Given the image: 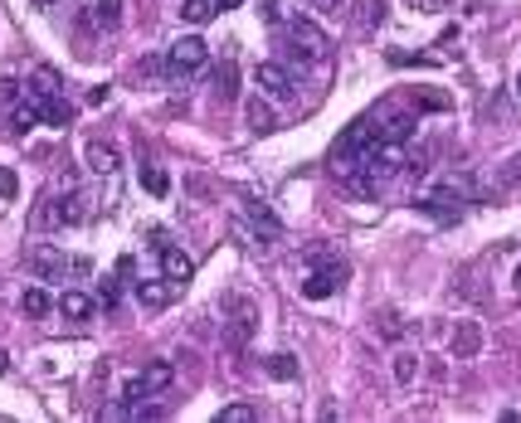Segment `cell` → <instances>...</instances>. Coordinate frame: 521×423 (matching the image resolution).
<instances>
[{
  "mask_svg": "<svg viewBox=\"0 0 521 423\" xmlns=\"http://www.w3.org/2000/svg\"><path fill=\"white\" fill-rule=\"evenodd\" d=\"M205 64H210V44H205L200 34L176 40L171 54H166V74H171V78H190V74H200Z\"/></svg>",
  "mask_w": 521,
  "mask_h": 423,
  "instance_id": "obj_1",
  "label": "cell"
},
{
  "mask_svg": "<svg viewBox=\"0 0 521 423\" xmlns=\"http://www.w3.org/2000/svg\"><path fill=\"white\" fill-rule=\"evenodd\" d=\"M30 268L40 273V277H50V283H59V277L93 273V263H88V258H64L59 248H40V253H30Z\"/></svg>",
  "mask_w": 521,
  "mask_h": 423,
  "instance_id": "obj_2",
  "label": "cell"
},
{
  "mask_svg": "<svg viewBox=\"0 0 521 423\" xmlns=\"http://www.w3.org/2000/svg\"><path fill=\"white\" fill-rule=\"evenodd\" d=\"M342 277H346V263L317 258V263H312V273H307V283H302V297H307V302H326L336 287H342Z\"/></svg>",
  "mask_w": 521,
  "mask_h": 423,
  "instance_id": "obj_3",
  "label": "cell"
},
{
  "mask_svg": "<svg viewBox=\"0 0 521 423\" xmlns=\"http://www.w3.org/2000/svg\"><path fill=\"white\" fill-rule=\"evenodd\" d=\"M83 220V200L78 195H59V200H44L34 210V229H64V224H78Z\"/></svg>",
  "mask_w": 521,
  "mask_h": 423,
  "instance_id": "obj_4",
  "label": "cell"
},
{
  "mask_svg": "<svg viewBox=\"0 0 521 423\" xmlns=\"http://www.w3.org/2000/svg\"><path fill=\"white\" fill-rule=\"evenodd\" d=\"M288 34H293V58H326V34H322V25H312L307 15H297L293 25H288Z\"/></svg>",
  "mask_w": 521,
  "mask_h": 423,
  "instance_id": "obj_5",
  "label": "cell"
},
{
  "mask_svg": "<svg viewBox=\"0 0 521 423\" xmlns=\"http://www.w3.org/2000/svg\"><path fill=\"white\" fill-rule=\"evenodd\" d=\"M424 214H434V220H458V204H463V190L453 185V180H443V185L424 190V195L415 200Z\"/></svg>",
  "mask_w": 521,
  "mask_h": 423,
  "instance_id": "obj_6",
  "label": "cell"
},
{
  "mask_svg": "<svg viewBox=\"0 0 521 423\" xmlns=\"http://www.w3.org/2000/svg\"><path fill=\"white\" fill-rule=\"evenodd\" d=\"M253 78H259V88L269 93V98H293L297 93V78L288 64H278V58H263L259 68H253Z\"/></svg>",
  "mask_w": 521,
  "mask_h": 423,
  "instance_id": "obj_7",
  "label": "cell"
},
{
  "mask_svg": "<svg viewBox=\"0 0 521 423\" xmlns=\"http://www.w3.org/2000/svg\"><path fill=\"white\" fill-rule=\"evenodd\" d=\"M482 350V326L478 321H458L453 326V360H472Z\"/></svg>",
  "mask_w": 521,
  "mask_h": 423,
  "instance_id": "obj_8",
  "label": "cell"
},
{
  "mask_svg": "<svg viewBox=\"0 0 521 423\" xmlns=\"http://www.w3.org/2000/svg\"><path fill=\"white\" fill-rule=\"evenodd\" d=\"M83 161H88V171H98V176H113L117 166H123V156H117L107 141H88L83 147Z\"/></svg>",
  "mask_w": 521,
  "mask_h": 423,
  "instance_id": "obj_9",
  "label": "cell"
},
{
  "mask_svg": "<svg viewBox=\"0 0 521 423\" xmlns=\"http://www.w3.org/2000/svg\"><path fill=\"white\" fill-rule=\"evenodd\" d=\"M375 131H380L385 147H399V141L415 137V117H409V112H395V117H385V122H375Z\"/></svg>",
  "mask_w": 521,
  "mask_h": 423,
  "instance_id": "obj_10",
  "label": "cell"
},
{
  "mask_svg": "<svg viewBox=\"0 0 521 423\" xmlns=\"http://www.w3.org/2000/svg\"><path fill=\"white\" fill-rule=\"evenodd\" d=\"M59 311H64L69 321H93V311H98V302L88 292H78V287H69L64 297H59Z\"/></svg>",
  "mask_w": 521,
  "mask_h": 423,
  "instance_id": "obj_11",
  "label": "cell"
},
{
  "mask_svg": "<svg viewBox=\"0 0 521 423\" xmlns=\"http://www.w3.org/2000/svg\"><path fill=\"white\" fill-rule=\"evenodd\" d=\"M34 103H40V122L44 127H69V122H74V107L59 98V93H50V98H34Z\"/></svg>",
  "mask_w": 521,
  "mask_h": 423,
  "instance_id": "obj_12",
  "label": "cell"
},
{
  "mask_svg": "<svg viewBox=\"0 0 521 423\" xmlns=\"http://www.w3.org/2000/svg\"><path fill=\"white\" fill-rule=\"evenodd\" d=\"M137 380H142V390H147V399H151V394H161V390H171V380H176V370H171V365H166V360H151V365H147V370H142V374H137Z\"/></svg>",
  "mask_w": 521,
  "mask_h": 423,
  "instance_id": "obj_13",
  "label": "cell"
},
{
  "mask_svg": "<svg viewBox=\"0 0 521 423\" xmlns=\"http://www.w3.org/2000/svg\"><path fill=\"white\" fill-rule=\"evenodd\" d=\"M34 122H40V103H15V107H10V117H5L10 137H25Z\"/></svg>",
  "mask_w": 521,
  "mask_h": 423,
  "instance_id": "obj_14",
  "label": "cell"
},
{
  "mask_svg": "<svg viewBox=\"0 0 521 423\" xmlns=\"http://www.w3.org/2000/svg\"><path fill=\"white\" fill-rule=\"evenodd\" d=\"M351 10H356L351 20H356V30H361V34H370V30L385 20V0H356Z\"/></svg>",
  "mask_w": 521,
  "mask_h": 423,
  "instance_id": "obj_15",
  "label": "cell"
},
{
  "mask_svg": "<svg viewBox=\"0 0 521 423\" xmlns=\"http://www.w3.org/2000/svg\"><path fill=\"white\" fill-rule=\"evenodd\" d=\"M244 112H249V127H253V131H259V137H269V131L278 127V117H273V107H269V103H263V98H253V103L244 107Z\"/></svg>",
  "mask_w": 521,
  "mask_h": 423,
  "instance_id": "obj_16",
  "label": "cell"
},
{
  "mask_svg": "<svg viewBox=\"0 0 521 423\" xmlns=\"http://www.w3.org/2000/svg\"><path fill=\"white\" fill-rule=\"evenodd\" d=\"M137 297H142V307L161 311L166 302H171V287H166V283H156V277H147V283H137Z\"/></svg>",
  "mask_w": 521,
  "mask_h": 423,
  "instance_id": "obj_17",
  "label": "cell"
},
{
  "mask_svg": "<svg viewBox=\"0 0 521 423\" xmlns=\"http://www.w3.org/2000/svg\"><path fill=\"white\" fill-rule=\"evenodd\" d=\"M244 210H249V220H253V224H259V234H263V238H273V234H283V224H278V214H269V210H263V204H259V200H244Z\"/></svg>",
  "mask_w": 521,
  "mask_h": 423,
  "instance_id": "obj_18",
  "label": "cell"
},
{
  "mask_svg": "<svg viewBox=\"0 0 521 423\" xmlns=\"http://www.w3.org/2000/svg\"><path fill=\"white\" fill-rule=\"evenodd\" d=\"M390 374H395V384H415V374H419V356H415V350H395Z\"/></svg>",
  "mask_w": 521,
  "mask_h": 423,
  "instance_id": "obj_19",
  "label": "cell"
},
{
  "mask_svg": "<svg viewBox=\"0 0 521 423\" xmlns=\"http://www.w3.org/2000/svg\"><path fill=\"white\" fill-rule=\"evenodd\" d=\"M161 268H166L171 283H186V277H190V258L180 248H161Z\"/></svg>",
  "mask_w": 521,
  "mask_h": 423,
  "instance_id": "obj_20",
  "label": "cell"
},
{
  "mask_svg": "<svg viewBox=\"0 0 521 423\" xmlns=\"http://www.w3.org/2000/svg\"><path fill=\"white\" fill-rule=\"evenodd\" d=\"M20 307H25V317H50V311H54V297L44 292V287H30V292L20 297Z\"/></svg>",
  "mask_w": 521,
  "mask_h": 423,
  "instance_id": "obj_21",
  "label": "cell"
},
{
  "mask_svg": "<svg viewBox=\"0 0 521 423\" xmlns=\"http://www.w3.org/2000/svg\"><path fill=\"white\" fill-rule=\"evenodd\" d=\"M142 190H147V195H156V200H161L166 190H171V176H166L161 166H142Z\"/></svg>",
  "mask_w": 521,
  "mask_h": 423,
  "instance_id": "obj_22",
  "label": "cell"
},
{
  "mask_svg": "<svg viewBox=\"0 0 521 423\" xmlns=\"http://www.w3.org/2000/svg\"><path fill=\"white\" fill-rule=\"evenodd\" d=\"M180 15H186L190 25H210L220 10H215V0H186V5H180Z\"/></svg>",
  "mask_w": 521,
  "mask_h": 423,
  "instance_id": "obj_23",
  "label": "cell"
},
{
  "mask_svg": "<svg viewBox=\"0 0 521 423\" xmlns=\"http://www.w3.org/2000/svg\"><path fill=\"white\" fill-rule=\"evenodd\" d=\"M50 93H59V74H54V68H34L30 98H50Z\"/></svg>",
  "mask_w": 521,
  "mask_h": 423,
  "instance_id": "obj_24",
  "label": "cell"
},
{
  "mask_svg": "<svg viewBox=\"0 0 521 423\" xmlns=\"http://www.w3.org/2000/svg\"><path fill=\"white\" fill-rule=\"evenodd\" d=\"M215 88H220V98H234V88H239V68H234V64H220V68H215Z\"/></svg>",
  "mask_w": 521,
  "mask_h": 423,
  "instance_id": "obj_25",
  "label": "cell"
},
{
  "mask_svg": "<svg viewBox=\"0 0 521 423\" xmlns=\"http://www.w3.org/2000/svg\"><path fill=\"white\" fill-rule=\"evenodd\" d=\"M117 302H123V283H117V273H113V277H103V287H98V307L113 311Z\"/></svg>",
  "mask_w": 521,
  "mask_h": 423,
  "instance_id": "obj_26",
  "label": "cell"
},
{
  "mask_svg": "<svg viewBox=\"0 0 521 423\" xmlns=\"http://www.w3.org/2000/svg\"><path fill=\"white\" fill-rule=\"evenodd\" d=\"M98 25L103 30L123 25V0H98Z\"/></svg>",
  "mask_w": 521,
  "mask_h": 423,
  "instance_id": "obj_27",
  "label": "cell"
},
{
  "mask_svg": "<svg viewBox=\"0 0 521 423\" xmlns=\"http://www.w3.org/2000/svg\"><path fill=\"white\" fill-rule=\"evenodd\" d=\"M269 374H278V380H297V360L293 356H269Z\"/></svg>",
  "mask_w": 521,
  "mask_h": 423,
  "instance_id": "obj_28",
  "label": "cell"
},
{
  "mask_svg": "<svg viewBox=\"0 0 521 423\" xmlns=\"http://www.w3.org/2000/svg\"><path fill=\"white\" fill-rule=\"evenodd\" d=\"M20 93H25V88H20L15 78H0V107H15V103H20Z\"/></svg>",
  "mask_w": 521,
  "mask_h": 423,
  "instance_id": "obj_29",
  "label": "cell"
},
{
  "mask_svg": "<svg viewBox=\"0 0 521 423\" xmlns=\"http://www.w3.org/2000/svg\"><path fill=\"white\" fill-rule=\"evenodd\" d=\"M249 418H253V409H249V404H229L224 414H220V423H249Z\"/></svg>",
  "mask_w": 521,
  "mask_h": 423,
  "instance_id": "obj_30",
  "label": "cell"
},
{
  "mask_svg": "<svg viewBox=\"0 0 521 423\" xmlns=\"http://www.w3.org/2000/svg\"><path fill=\"white\" fill-rule=\"evenodd\" d=\"M15 190H20L15 171H5V166H0V200H15Z\"/></svg>",
  "mask_w": 521,
  "mask_h": 423,
  "instance_id": "obj_31",
  "label": "cell"
},
{
  "mask_svg": "<svg viewBox=\"0 0 521 423\" xmlns=\"http://www.w3.org/2000/svg\"><path fill=\"white\" fill-rule=\"evenodd\" d=\"M380 336H390V341H399V336H405V326H399V317H390V311H385V317H380Z\"/></svg>",
  "mask_w": 521,
  "mask_h": 423,
  "instance_id": "obj_32",
  "label": "cell"
},
{
  "mask_svg": "<svg viewBox=\"0 0 521 423\" xmlns=\"http://www.w3.org/2000/svg\"><path fill=\"white\" fill-rule=\"evenodd\" d=\"M502 185H521V156H512V161H507V171H502Z\"/></svg>",
  "mask_w": 521,
  "mask_h": 423,
  "instance_id": "obj_33",
  "label": "cell"
},
{
  "mask_svg": "<svg viewBox=\"0 0 521 423\" xmlns=\"http://www.w3.org/2000/svg\"><path fill=\"white\" fill-rule=\"evenodd\" d=\"M419 107H434V112H443L448 98H443V93H419Z\"/></svg>",
  "mask_w": 521,
  "mask_h": 423,
  "instance_id": "obj_34",
  "label": "cell"
},
{
  "mask_svg": "<svg viewBox=\"0 0 521 423\" xmlns=\"http://www.w3.org/2000/svg\"><path fill=\"white\" fill-rule=\"evenodd\" d=\"M263 20H269V25L278 20V0H263Z\"/></svg>",
  "mask_w": 521,
  "mask_h": 423,
  "instance_id": "obj_35",
  "label": "cell"
},
{
  "mask_svg": "<svg viewBox=\"0 0 521 423\" xmlns=\"http://www.w3.org/2000/svg\"><path fill=\"white\" fill-rule=\"evenodd\" d=\"M215 10H239V0H215Z\"/></svg>",
  "mask_w": 521,
  "mask_h": 423,
  "instance_id": "obj_36",
  "label": "cell"
},
{
  "mask_svg": "<svg viewBox=\"0 0 521 423\" xmlns=\"http://www.w3.org/2000/svg\"><path fill=\"white\" fill-rule=\"evenodd\" d=\"M10 370V356H5V350H0V374H5Z\"/></svg>",
  "mask_w": 521,
  "mask_h": 423,
  "instance_id": "obj_37",
  "label": "cell"
},
{
  "mask_svg": "<svg viewBox=\"0 0 521 423\" xmlns=\"http://www.w3.org/2000/svg\"><path fill=\"white\" fill-rule=\"evenodd\" d=\"M429 5H434V10H443V5H453V0H429Z\"/></svg>",
  "mask_w": 521,
  "mask_h": 423,
  "instance_id": "obj_38",
  "label": "cell"
},
{
  "mask_svg": "<svg viewBox=\"0 0 521 423\" xmlns=\"http://www.w3.org/2000/svg\"><path fill=\"white\" fill-rule=\"evenodd\" d=\"M512 283H516V292H521V263H516V277H512Z\"/></svg>",
  "mask_w": 521,
  "mask_h": 423,
  "instance_id": "obj_39",
  "label": "cell"
},
{
  "mask_svg": "<svg viewBox=\"0 0 521 423\" xmlns=\"http://www.w3.org/2000/svg\"><path fill=\"white\" fill-rule=\"evenodd\" d=\"M516 98H521V74H516Z\"/></svg>",
  "mask_w": 521,
  "mask_h": 423,
  "instance_id": "obj_40",
  "label": "cell"
},
{
  "mask_svg": "<svg viewBox=\"0 0 521 423\" xmlns=\"http://www.w3.org/2000/svg\"><path fill=\"white\" fill-rule=\"evenodd\" d=\"M34 5H54V0H34Z\"/></svg>",
  "mask_w": 521,
  "mask_h": 423,
  "instance_id": "obj_41",
  "label": "cell"
},
{
  "mask_svg": "<svg viewBox=\"0 0 521 423\" xmlns=\"http://www.w3.org/2000/svg\"><path fill=\"white\" fill-rule=\"evenodd\" d=\"M322 5H326V0H322Z\"/></svg>",
  "mask_w": 521,
  "mask_h": 423,
  "instance_id": "obj_42",
  "label": "cell"
}]
</instances>
